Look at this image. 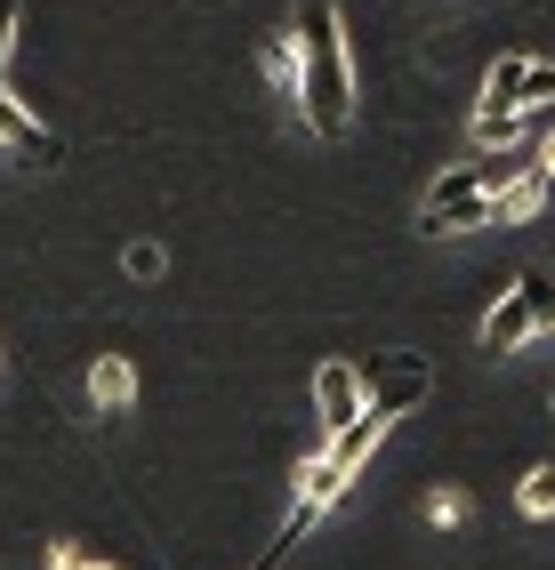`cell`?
<instances>
[{"label": "cell", "mask_w": 555, "mask_h": 570, "mask_svg": "<svg viewBox=\"0 0 555 570\" xmlns=\"http://www.w3.org/2000/svg\"><path fill=\"white\" fill-rule=\"evenodd\" d=\"M475 225H491V194L475 185V161H451L442 177H427L419 234H475Z\"/></svg>", "instance_id": "1"}, {"label": "cell", "mask_w": 555, "mask_h": 570, "mask_svg": "<svg viewBox=\"0 0 555 570\" xmlns=\"http://www.w3.org/2000/svg\"><path fill=\"white\" fill-rule=\"evenodd\" d=\"M555 105V65L524 57V49H499L484 72V112H547Z\"/></svg>", "instance_id": "2"}, {"label": "cell", "mask_w": 555, "mask_h": 570, "mask_svg": "<svg viewBox=\"0 0 555 570\" xmlns=\"http://www.w3.org/2000/svg\"><path fill=\"white\" fill-rule=\"evenodd\" d=\"M532 337H539V306H532V289H524V282L499 289V297H491V314L475 322V346H484L491 362H499V354H524Z\"/></svg>", "instance_id": "3"}, {"label": "cell", "mask_w": 555, "mask_h": 570, "mask_svg": "<svg viewBox=\"0 0 555 570\" xmlns=\"http://www.w3.org/2000/svg\"><path fill=\"white\" fill-rule=\"evenodd\" d=\"M427 386H435V377H427L419 354H379V362H362V394L379 402L387 417H402L411 402H427Z\"/></svg>", "instance_id": "4"}, {"label": "cell", "mask_w": 555, "mask_h": 570, "mask_svg": "<svg viewBox=\"0 0 555 570\" xmlns=\"http://www.w3.org/2000/svg\"><path fill=\"white\" fill-rule=\"evenodd\" d=\"M387 426H395V417H387L379 402H362V417H347V426L330 434V450H322V459H330V474H339V482H354V474L370 466V450L387 442Z\"/></svg>", "instance_id": "5"}, {"label": "cell", "mask_w": 555, "mask_h": 570, "mask_svg": "<svg viewBox=\"0 0 555 570\" xmlns=\"http://www.w3.org/2000/svg\"><path fill=\"white\" fill-rule=\"evenodd\" d=\"M314 410H322L330 434H339L347 417H362V370H354V362H322V370H314Z\"/></svg>", "instance_id": "6"}, {"label": "cell", "mask_w": 555, "mask_h": 570, "mask_svg": "<svg viewBox=\"0 0 555 570\" xmlns=\"http://www.w3.org/2000/svg\"><path fill=\"white\" fill-rule=\"evenodd\" d=\"M89 402H97V417H129V410H137V370H129V354H97V362H89Z\"/></svg>", "instance_id": "7"}, {"label": "cell", "mask_w": 555, "mask_h": 570, "mask_svg": "<svg viewBox=\"0 0 555 570\" xmlns=\"http://www.w3.org/2000/svg\"><path fill=\"white\" fill-rule=\"evenodd\" d=\"M0 145H9V154H25V161H57V154H65V145H57L41 121H32L17 97H9V81H0Z\"/></svg>", "instance_id": "8"}, {"label": "cell", "mask_w": 555, "mask_h": 570, "mask_svg": "<svg viewBox=\"0 0 555 570\" xmlns=\"http://www.w3.org/2000/svg\"><path fill=\"white\" fill-rule=\"evenodd\" d=\"M532 129H539V112H484V105H475V121H467L475 154H515V145H532Z\"/></svg>", "instance_id": "9"}, {"label": "cell", "mask_w": 555, "mask_h": 570, "mask_svg": "<svg viewBox=\"0 0 555 570\" xmlns=\"http://www.w3.org/2000/svg\"><path fill=\"white\" fill-rule=\"evenodd\" d=\"M547 194H555V185H547L539 169H524V177H507L499 194H491V225H532V217L547 209Z\"/></svg>", "instance_id": "10"}, {"label": "cell", "mask_w": 555, "mask_h": 570, "mask_svg": "<svg viewBox=\"0 0 555 570\" xmlns=\"http://www.w3.org/2000/svg\"><path fill=\"white\" fill-rule=\"evenodd\" d=\"M515 514H524V522H555V459L524 466V482H515Z\"/></svg>", "instance_id": "11"}, {"label": "cell", "mask_w": 555, "mask_h": 570, "mask_svg": "<svg viewBox=\"0 0 555 570\" xmlns=\"http://www.w3.org/2000/svg\"><path fill=\"white\" fill-rule=\"evenodd\" d=\"M299 72H306V41H299V32H274V41H266V81H274V97H299Z\"/></svg>", "instance_id": "12"}, {"label": "cell", "mask_w": 555, "mask_h": 570, "mask_svg": "<svg viewBox=\"0 0 555 570\" xmlns=\"http://www.w3.org/2000/svg\"><path fill=\"white\" fill-rule=\"evenodd\" d=\"M467 514H475V499H467L459 482H442V490H427V522H435V530H459Z\"/></svg>", "instance_id": "13"}, {"label": "cell", "mask_w": 555, "mask_h": 570, "mask_svg": "<svg viewBox=\"0 0 555 570\" xmlns=\"http://www.w3.org/2000/svg\"><path fill=\"white\" fill-rule=\"evenodd\" d=\"M121 265H129V282H162V274H169L162 242H129V257H121Z\"/></svg>", "instance_id": "14"}, {"label": "cell", "mask_w": 555, "mask_h": 570, "mask_svg": "<svg viewBox=\"0 0 555 570\" xmlns=\"http://www.w3.org/2000/svg\"><path fill=\"white\" fill-rule=\"evenodd\" d=\"M17 32H25V0H0V72L17 57Z\"/></svg>", "instance_id": "15"}, {"label": "cell", "mask_w": 555, "mask_h": 570, "mask_svg": "<svg viewBox=\"0 0 555 570\" xmlns=\"http://www.w3.org/2000/svg\"><path fill=\"white\" fill-rule=\"evenodd\" d=\"M524 289H532V306H539V337L555 330V274H524Z\"/></svg>", "instance_id": "16"}, {"label": "cell", "mask_w": 555, "mask_h": 570, "mask_svg": "<svg viewBox=\"0 0 555 570\" xmlns=\"http://www.w3.org/2000/svg\"><path fill=\"white\" fill-rule=\"evenodd\" d=\"M81 562H89V554L72 547V539H57V547H49V570H81Z\"/></svg>", "instance_id": "17"}, {"label": "cell", "mask_w": 555, "mask_h": 570, "mask_svg": "<svg viewBox=\"0 0 555 570\" xmlns=\"http://www.w3.org/2000/svg\"><path fill=\"white\" fill-rule=\"evenodd\" d=\"M532 169H539V177L555 185V121H547V137H539V154H532Z\"/></svg>", "instance_id": "18"}, {"label": "cell", "mask_w": 555, "mask_h": 570, "mask_svg": "<svg viewBox=\"0 0 555 570\" xmlns=\"http://www.w3.org/2000/svg\"><path fill=\"white\" fill-rule=\"evenodd\" d=\"M81 570H114V562H81Z\"/></svg>", "instance_id": "19"}, {"label": "cell", "mask_w": 555, "mask_h": 570, "mask_svg": "<svg viewBox=\"0 0 555 570\" xmlns=\"http://www.w3.org/2000/svg\"><path fill=\"white\" fill-rule=\"evenodd\" d=\"M0 362H9V354H0Z\"/></svg>", "instance_id": "20"}]
</instances>
